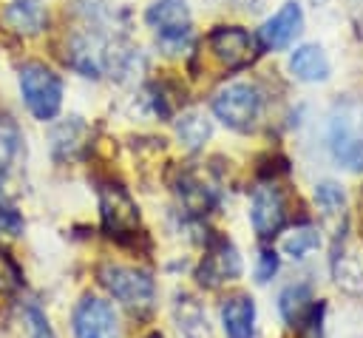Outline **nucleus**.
I'll return each instance as SVG.
<instances>
[{"mask_svg":"<svg viewBox=\"0 0 363 338\" xmlns=\"http://www.w3.org/2000/svg\"><path fill=\"white\" fill-rule=\"evenodd\" d=\"M20 94L28 114L40 122H51L62 108V77L48 68L45 62H23L20 74Z\"/></svg>","mask_w":363,"mask_h":338,"instance_id":"obj_1","label":"nucleus"},{"mask_svg":"<svg viewBox=\"0 0 363 338\" xmlns=\"http://www.w3.org/2000/svg\"><path fill=\"white\" fill-rule=\"evenodd\" d=\"M96 278L108 290V295H113L122 307L133 312H147L156 301V281L150 278V273L139 267L105 261L96 267Z\"/></svg>","mask_w":363,"mask_h":338,"instance_id":"obj_2","label":"nucleus"},{"mask_svg":"<svg viewBox=\"0 0 363 338\" xmlns=\"http://www.w3.org/2000/svg\"><path fill=\"white\" fill-rule=\"evenodd\" d=\"M261 108H264V97H261L258 85L244 82V80L227 82L213 97L216 119H221L230 131H238V133H247V131H252L258 125Z\"/></svg>","mask_w":363,"mask_h":338,"instance_id":"obj_3","label":"nucleus"},{"mask_svg":"<svg viewBox=\"0 0 363 338\" xmlns=\"http://www.w3.org/2000/svg\"><path fill=\"white\" fill-rule=\"evenodd\" d=\"M99 222L102 230L116 241H130L133 236H139L142 213L125 185L119 182L99 185Z\"/></svg>","mask_w":363,"mask_h":338,"instance_id":"obj_4","label":"nucleus"},{"mask_svg":"<svg viewBox=\"0 0 363 338\" xmlns=\"http://www.w3.org/2000/svg\"><path fill=\"white\" fill-rule=\"evenodd\" d=\"M145 23L156 31V43L167 48V54H176L190 40L193 14L187 0H153L145 9Z\"/></svg>","mask_w":363,"mask_h":338,"instance_id":"obj_5","label":"nucleus"},{"mask_svg":"<svg viewBox=\"0 0 363 338\" xmlns=\"http://www.w3.org/2000/svg\"><path fill=\"white\" fill-rule=\"evenodd\" d=\"M71 332L74 338H122L119 312L108 298L85 293L71 310Z\"/></svg>","mask_w":363,"mask_h":338,"instance_id":"obj_6","label":"nucleus"},{"mask_svg":"<svg viewBox=\"0 0 363 338\" xmlns=\"http://www.w3.org/2000/svg\"><path fill=\"white\" fill-rule=\"evenodd\" d=\"M241 276V256L235 244L224 236H210L204 244V256L196 267V281L207 290H216Z\"/></svg>","mask_w":363,"mask_h":338,"instance_id":"obj_7","label":"nucleus"},{"mask_svg":"<svg viewBox=\"0 0 363 338\" xmlns=\"http://www.w3.org/2000/svg\"><path fill=\"white\" fill-rule=\"evenodd\" d=\"M207 45L213 57L227 68H244L258 57V37L241 26H216L207 34Z\"/></svg>","mask_w":363,"mask_h":338,"instance_id":"obj_8","label":"nucleus"},{"mask_svg":"<svg viewBox=\"0 0 363 338\" xmlns=\"http://www.w3.org/2000/svg\"><path fill=\"white\" fill-rule=\"evenodd\" d=\"M250 222L258 239H275L286 224V205L281 190L272 182H264L252 190L250 199Z\"/></svg>","mask_w":363,"mask_h":338,"instance_id":"obj_9","label":"nucleus"},{"mask_svg":"<svg viewBox=\"0 0 363 338\" xmlns=\"http://www.w3.org/2000/svg\"><path fill=\"white\" fill-rule=\"evenodd\" d=\"M326 148L337 168L349 173H363V136L357 133V128L346 114L332 116L326 131Z\"/></svg>","mask_w":363,"mask_h":338,"instance_id":"obj_10","label":"nucleus"},{"mask_svg":"<svg viewBox=\"0 0 363 338\" xmlns=\"http://www.w3.org/2000/svg\"><path fill=\"white\" fill-rule=\"evenodd\" d=\"M303 31V9L295 0H286L272 17H267L258 28V45L264 51H284Z\"/></svg>","mask_w":363,"mask_h":338,"instance_id":"obj_11","label":"nucleus"},{"mask_svg":"<svg viewBox=\"0 0 363 338\" xmlns=\"http://www.w3.org/2000/svg\"><path fill=\"white\" fill-rule=\"evenodd\" d=\"M221 329L224 338H252L255 335V301L247 293L227 295L221 301Z\"/></svg>","mask_w":363,"mask_h":338,"instance_id":"obj_12","label":"nucleus"},{"mask_svg":"<svg viewBox=\"0 0 363 338\" xmlns=\"http://www.w3.org/2000/svg\"><path fill=\"white\" fill-rule=\"evenodd\" d=\"M315 205L320 213V222L332 230L335 244L343 239L340 230H346V190L337 182H318L315 185Z\"/></svg>","mask_w":363,"mask_h":338,"instance_id":"obj_13","label":"nucleus"},{"mask_svg":"<svg viewBox=\"0 0 363 338\" xmlns=\"http://www.w3.org/2000/svg\"><path fill=\"white\" fill-rule=\"evenodd\" d=\"M173 190L190 216H207L216 207V190L196 170H182L173 182Z\"/></svg>","mask_w":363,"mask_h":338,"instance_id":"obj_14","label":"nucleus"},{"mask_svg":"<svg viewBox=\"0 0 363 338\" xmlns=\"http://www.w3.org/2000/svg\"><path fill=\"white\" fill-rule=\"evenodd\" d=\"M289 71L301 82H326L332 74V62L318 43H303L289 54Z\"/></svg>","mask_w":363,"mask_h":338,"instance_id":"obj_15","label":"nucleus"},{"mask_svg":"<svg viewBox=\"0 0 363 338\" xmlns=\"http://www.w3.org/2000/svg\"><path fill=\"white\" fill-rule=\"evenodd\" d=\"M173 321L179 329V338H210L207 315L201 304L190 293H179L173 301Z\"/></svg>","mask_w":363,"mask_h":338,"instance_id":"obj_16","label":"nucleus"},{"mask_svg":"<svg viewBox=\"0 0 363 338\" xmlns=\"http://www.w3.org/2000/svg\"><path fill=\"white\" fill-rule=\"evenodd\" d=\"M85 139H88V125L79 116H68L51 133V153H54V159H60V162L77 159L82 153V148H85Z\"/></svg>","mask_w":363,"mask_h":338,"instance_id":"obj_17","label":"nucleus"},{"mask_svg":"<svg viewBox=\"0 0 363 338\" xmlns=\"http://www.w3.org/2000/svg\"><path fill=\"white\" fill-rule=\"evenodd\" d=\"M312 307H315V298H312L309 284H303V281L284 287L281 295H278V312H281V318H284L289 327H295V329L306 321V315L312 312Z\"/></svg>","mask_w":363,"mask_h":338,"instance_id":"obj_18","label":"nucleus"},{"mask_svg":"<svg viewBox=\"0 0 363 338\" xmlns=\"http://www.w3.org/2000/svg\"><path fill=\"white\" fill-rule=\"evenodd\" d=\"M3 20H6V26L11 31L26 34V37L40 34L45 28V11L34 0H11L6 6V11H3Z\"/></svg>","mask_w":363,"mask_h":338,"instance_id":"obj_19","label":"nucleus"},{"mask_svg":"<svg viewBox=\"0 0 363 338\" xmlns=\"http://www.w3.org/2000/svg\"><path fill=\"white\" fill-rule=\"evenodd\" d=\"M210 133H213V125H210V119L201 111L190 108V111H182L176 116V136H179V142L187 151L204 148V142L210 139Z\"/></svg>","mask_w":363,"mask_h":338,"instance_id":"obj_20","label":"nucleus"},{"mask_svg":"<svg viewBox=\"0 0 363 338\" xmlns=\"http://www.w3.org/2000/svg\"><path fill=\"white\" fill-rule=\"evenodd\" d=\"M20 151H23V131L17 119H11L9 114H0V182L11 173Z\"/></svg>","mask_w":363,"mask_h":338,"instance_id":"obj_21","label":"nucleus"},{"mask_svg":"<svg viewBox=\"0 0 363 338\" xmlns=\"http://www.w3.org/2000/svg\"><path fill=\"white\" fill-rule=\"evenodd\" d=\"M332 276H335V284L352 295H360L363 293V267L357 264L354 256H349L343 247L332 253Z\"/></svg>","mask_w":363,"mask_h":338,"instance_id":"obj_22","label":"nucleus"},{"mask_svg":"<svg viewBox=\"0 0 363 338\" xmlns=\"http://www.w3.org/2000/svg\"><path fill=\"white\" fill-rule=\"evenodd\" d=\"M318 247H320V230L312 227V224H295V227H292L289 233H284V239H281L284 256H289V258H295V261L306 258V256L315 253Z\"/></svg>","mask_w":363,"mask_h":338,"instance_id":"obj_23","label":"nucleus"},{"mask_svg":"<svg viewBox=\"0 0 363 338\" xmlns=\"http://www.w3.org/2000/svg\"><path fill=\"white\" fill-rule=\"evenodd\" d=\"M278 267H281L278 250L261 247V250H258V258H255V281H258V284H267V281L278 273Z\"/></svg>","mask_w":363,"mask_h":338,"instance_id":"obj_24","label":"nucleus"},{"mask_svg":"<svg viewBox=\"0 0 363 338\" xmlns=\"http://www.w3.org/2000/svg\"><path fill=\"white\" fill-rule=\"evenodd\" d=\"M23 227H26V222H23V216L17 210L0 207V244H6L11 239H20L23 236Z\"/></svg>","mask_w":363,"mask_h":338,"instance_id":"obj_25","label":"nucleus"},{"mask_svg":"<svg viewBox=\"0 0 363 338\" xmlns=\"http://www.w3.org/2000/svg\"><path fill=\"white\" fill-rule=\"evenodd\" d=\"M23 284V273L9 253L0 250V293H14Z\"/></svg>","mask_w":363,"mask_h":338,"instance_id":"obj_26","label":"nucleus"},{"mask_svg":"<svg viewBox=\"0 0 363 338\" xmlns=\"http://www.w3.org/2000/svg\"><path fill=\"white\" fill-rule=\"evenodd\" d=\"M26 324H28V338H54V329H51L45 312L34 304L26 307Z\"/></svg>","mask_w":363,"mask_h":338,"instance_id":"obj_27","label":"nucleus"},{"mask_svg":"<svg viewBox=\"0 0 363 338\" xmlns=\"http://www.w3.org/2000/svg\"><path fill=\"white\" fill-rule=\"evenodd\" d=\"M230 3H238V6H247V3H252V0H230Z\"/></svg>","mask_w":363,"mask_h":338,"instance_id":"obj_28","label":"nucleus"},{"mask_svg":"<svg viewBox=\"0 0 363 338\" xmlns=\"http://www.w3.org/2000/svg\"><path fill=\"white\" fill-rule=\"evenodd\" d=\"M147 338H162V335H159V332H150V335H147Z\"/></svg>","mask_w":363,"mask_h":338,"instance_id":"obj_29","label":"nucleus"}]
</instances>
